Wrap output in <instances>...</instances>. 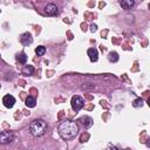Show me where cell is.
<instances>
[{"label":"cell","mask_w":150,"mask_h":150,"mask_svg":"<svg viewBox=\"0 0 150 150\" xmlns=\"http://www.w3.org/2000/svg\"><path fill=\"white\" fill-rule=\"evenodd\" d=\"M59 134L63 139H73L79 134V125L73 121H64L59 125Z\"/></svg>","instance_id":"1"},{"label":"cell","mask_w":150,"mask_h":150,"mask_svg":"<svg viewBox=\"0 0 150 150\" xmlns=\"http://www.w3.org/2000/svg\"><path fill=\"white\" fill-rule=\"evenodd\" d=\"M47 129H48L47 123L41 118H36V120L32 121L29 124V132L36 137L45 135L47 132Z\"/></svg>","instance_id":"2"},{"label":"cell","mask_w":150,"mask_h":150,"mask_svg":"<svg viewBox=\"0 0 150 150\" xmlns=\"http://www.w3.org/2000/svg\"><path fill=\"white\" fill-rule=\"evenodd\" d=\"M70 104H71V108H73V110H75V111H79V110H81V109L83 108L84 101H83V98H82L81 96H77V95H75V96H73V97H71Z\"/></svg>","instance_id":"3"},{"label":"cell","mask_w":150,"mask_h":150,"mask_svg":"<svg viewBox=\"0 0 150 150\" xmlns=\"http://www.w3.org/2000/svg\"><path fill=\"white\" fill-rule=\"evenodd\" d=\"M14 141V134L11 131H2L0 135V143L1 144H7Z\"/></svg>","instance_id":"4"},{"label":"cell","mask_w":150,"mask_h":150,"mask_svg":"<svg viewBox=\"0 0 150 150\" xmlns=\"http://www.w3.org/2000/svg\"><path fill=\"white\" fill-rule=\"evenodd\" d=\"M20 42H21L23 46H28V45H30V43L33 42L32 34H30V33H28V32H26V33L21 34V36H20Z\"/></svg>","instance_id":"5"},{"label":"cell","mask_w":150,"mask_h":150,"mask_svg":"<svg viewBox=\"0 0 150 150\" xmlns=\"http://www.w3.org/2000/svg\"><path fill=\"white\" fill-rule=\"evenodd\" d=\"M2 103L5 104V107L12 108V107L14 105V103H15V98H14V96H12V95H5L4 98H2Z\"/></svg>","instance_id":"6"},{"label":"cell","mask_w":150,"mask_h":150,"mask_svg":"<svg viewBox=\"0 0 150 150\" xmlns=\"http://www.w3.org/2000/svg\"><path fill=\"white\" fill-rule=\"evenodd\" d=\"M45 12H46V14H48V15H56V14L59 13V8H57L54 4H49V5H47V6L45 7Z\"/></svg>","instance_id":"7"},{"label":"cell","mask_w":150,"mask_h":150,"mask_svg":"<svg viewBox=\"0 0 150 150\" xmlns=\"http://www.w3.org/2000/svg\"><path fill=\"white\" fill-rule=\"evenodd\" d=\"M79 122H81V124H82L86 129H88V128H90V127L93 125V120H91V117H89V116H87V115L82 116V117L79 120Z\"/></svg>","instance_id":"8"},{"label":"cell","mask_w":150,"mask_h":150,"mask_svg":"<svg viewBox=\"0 0 150 150\" xmlns=\"http://www.w3.org/2000/svg\"><path fill=\"white\" fill-rule=\"evenodd\" d=\"M87 54H88V56H89V59H90L91 62H96L97 61V59H98V52H97V49L89 48L88 52H87Z\"/></svg>","instance_id":"9"},{"label":"cell","mask_w":150,"mask_h":150,"mask_svg":"<svg viewBox=\"0 0 150 150\" xmlns=\"http://www.w3.org/2000/svg\"><path fill=\"white\" fill-rule=\"evenodd\" d=\"M120 4H121V6H122V8H124V9H130L131 7L135 6V0H121Z\"/></svg>","instance_id":"10"},{"label":"cell","mask_w":150,"mask_h":150,"mask_svg":"<svg viewBox=\"0 0 150 150\" xmlns=\"http://www.w3.org/2000/svg\"><path fill=\"white\" fill-rule=\"evenodd\" d=\"M26 105L28 107V108H34L35 107V103H36V101H35V98L33 97V96H28L27 98H26Z\"/></svg>","instance_id":"11"},{"label":"cell","mask_w":150,"mask_h":150,"mask_svg":"<svg viewBox=\"0 0 150 150\" xmlns=\"http://www.w3.org/2000/svg\"><path fill=\"white\" fill-rule=\"evenodd\" d=\"M33 71H34V67H33V66H30V64L25 66V67L22 68V73H23L25 75H32V74H33Z\"/></svg>","instance_id":"12"},{"label":"cell","mask_w":150,"mask_h":150,"mask_svg":"<svg viewBox=\"0 0 150 150\" xmlns=\"http://www.w3.org/2000/svg\"><path fill=\"white\" fill-rule=\"evenodd\" d=\"M108 60L110 62H117L118 61V54L116 52H110L108 55Z\"/></svg>","instance_id":"13"},{"label":"cell","mask_w":150,"mask_h":150,"mask_svg":"<svg viewBox=\"0 0 150 150\" xmlns=\"http://www.w3.org/2000/svg\"><path fill=\"white\" fill-rule=\"evenodd\" d=\"M16 59H18V61H19L20 63H26V61H27V55L22 52V53H20V54L18 55Z\"/></svg>","instance_id":"14"},{"label":"cell","mask_w":150,"mask_h":150,"mask_svg":"<svg viewBox=\"0 0 150 150\" xmlns=\"http://www.w3.org/2000/svg\"><path fill=\"white\" fill-rule=\"evenodd\" d=\"M143 98H141V97H138V98H136L134 102H132V105L135 107V108H139V107H142L143 105Z\"/></svg>","instance_id":"15"},{"label":"cell","mask_w":150,"mask_h":150,"mask_svg":"<svg viewBox=\"0 0 150 150\" xmlns=\"http://www.w3.org/2000/svg\"><path fill=\"white\" fill-rule=\"evenodd\" d=\"M35 53H36L39 56H42V55L46 53V48H45L43 46H39V47H36V49H35Z\"/></svg>","instance_id":"16"},{"label":"cell","mask_w":150,"mask_h":150,"mask_svg":"<svg viewBox=\"0 0 150 150\" xmlns=\"http://www.w3.org/2000/svg\"><path fill=\"white\" fill-rule=\"evenodd\" d=\"M97 30V26L96 25H91L90 26V32H96Z\"/></svg>","instance_id":"17"},{"label":"cell","mask_w":150,"mask_h":150,"mask_svg":"<svg viewBox=\"0 0 150 150\" xmlns=\"http://www.w3.org/2000/svg\"><path fill=\"white\" fill-rule=\"evenodd\" d=\"M148 105L150 107V97H149V100H148Z\"/></svg>","instance_id":"18"},{"label":"cell","mask_w":150,"mask_h":150,"mask_svg":"<svg viewBox=\"0 0 150 150\" xmlns=\"http://www.w3.org/2000/svg\"><path fill=\"white\" fill-rule=\"evenodd\" d=\"M148 146H150V142H149V143H148Z\"/></svg>","instance_id":"19"},{"label":"cell","mask_w":150,"mask_h":150,"mask_svg":"<svg viewBox=\"0 0 150 150\" xmlns=\"http://www.w3.org/2000/svg\"><path fill=\"white\" fill-rule=\"evenodd\" d=\"M149 9H150V4H149Z\"/></svg>","instance_id":"20"}]
</instances>
